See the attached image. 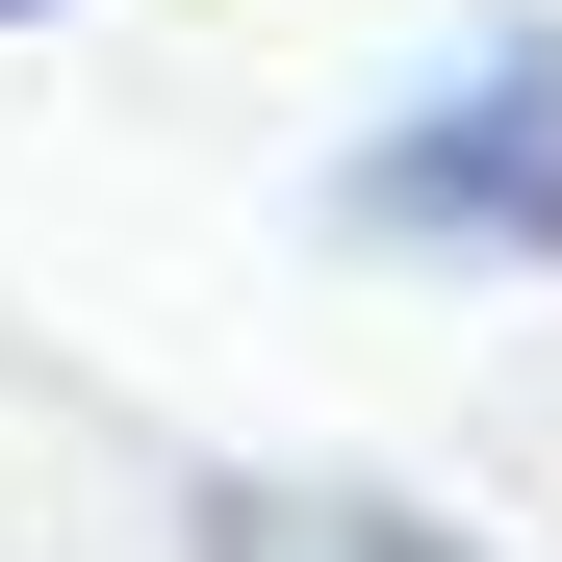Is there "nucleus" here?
I'll use <instances>...</instances> for the list:
<instances>
[{
    "instance_id": "obj_2",
    "label": "nucleus",
    "mask_w": 562,
    "mask_h": 562,
    "mask_svg": "<svg viewBox=\"0 0 562 562\" xmlns=\"http://www.w3.org/2000/svg\"><path fill=\"white\" fill-rule=\"evenodd\" d=\"M205 562H435V537H358L333 486H205Z\"/></svg>"
},
{
    "instance_id": "obj_1",
    "label": "nucleus",
    "mask_w": 562,
    "mask_h": 562,
    "mask_svg": "<svg viewBox=\"0 0 562 562\" xmlns=\"http://www.w3.org/2000/svg\"><path fill=\"white\" fill-rule=\"evenodd\" d=\"M333 231L358 256H562V26H460L384 128L333 154Z\"/></svg>"
},
{
    "instance_id": "obj_3",
    "label": "nucleus",
    "mask_w": 562,
    "mask_h": 562,
    "mask_svg": "<svg viewBox=\"0 0 562 562\" xmlns=\"http://www.w3.org/2000/svg\"><path fill=\"white\" fill-rule=\"evenodd\" d=\"M0 26H26V0H0Z\"/></svg>"
}]
</instances>
